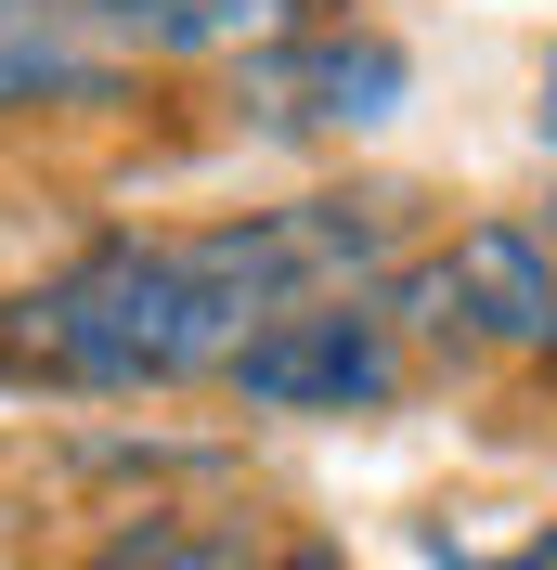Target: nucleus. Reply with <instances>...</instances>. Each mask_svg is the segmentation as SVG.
Here are the masks:
<instances>
[{"label": "nucleus", "mask_w": 557, "mask_h": 570, "mask_svg": "<svg viewBox=\"0 0 557 570\" xmlns=\"http://www.w3.org/2000/svg\"><path fill=\"white\" fill-rule=\"evenodd\" d=\"M402 247V195H285V208L208 220V234H105L27 298H0V363L66 390H182L234 376L273 312L377 298Z\"/></svg>", "instance_id": "f257e3e1"}, {"label": "nucleus", "mask_w": 557, "mask_h": 570, "mask_svg": "<svg viewBox=\"0 0 557 570\" xmlns=\"http://www.w3.org/2000/svg\"><path fill=\"white\" fill-rule=\"evenodd\" d=\"M402 324L428 351H557V247L531 220H467L402 273Z\"/></svg>", "instance_id": "f03ea898"}, {"label": "nucleus", "mask_w": 557, "mask_h": 570, "mask_svg": "<svg viewBox=\"0 0 557 570\" xmlns=\"http://www.w3.org/2000/svg\"><path fill=\"white\" fill-rule=\"evenodd\" d=\"M234 402H260V415H389L402 402V337H389L377 298L273 312L234 351Z\"/></svg>", "instance_id": "7ed1b4c3"}, {"label": "nucleus", "mask_w": 557, "mask_h": 570, "mask_svg": "<svg viewBox=\"0 0 557 570\" xmlns=\"http://www.w3.org/2000/svg\"><path fill=\"white\" fill-rule=\"evenodd\" d=\"M416 91L389 27H299L273 52H246V117L260 130H389Z\"/></svg>", "instance_id": "20e7f679"}, {"label": "nucleus", "mask_w": 557, "mask_h": 570, "mask_svg": "<svg viewBox=\"0 0 557 570\" xmlns=\"http://www.w3.org/2000/svg\"><path fill=\"white\" fill-rule=\"evenodd\" d=\"M66 13L130 52H273L312 27V0H66Z\"/></svg>", "instance_id": "39448f33"}, {"label": "nucleus", "mask_w": 557, "mask_h": 570, "mask_svg": "<svg viewBox=\"0 0 557 570\" xmlns=\"http://www.w3.org/2000/svg\"><path fill=\"white\" fill-rule=\"evenodd\" d=\"M91 570H273V558H260V532L221 519V505H143V519H117V532L91 544Z\"/></svg>", "instance_id": "423d86ee"}, {"label": "nucleus", "mask_w": 557, "mask_h": 570, "mask_svg": "<svg viewBox=\"0 0 557 570\" xmlns=\"http://www.w3.org/2000/svg\"><path fill=\"white\" fill-rule=\"evenodd\" d=\"M117 91H130V78H117L105 52H78L66 27H39V39L0 52V117H13V105H117Z\"/></svg>", "instance_id": "0eeeda50"}, {"label": "nucleus", "mask_w": 557, "mask_h": 570, "mask_svg": "<svg viewBox=\"0 0 557 570\" xmlns=\"http://www.w3.org/2000/svg\"><path fill=\"white\" fill-rule=\"evenodd\" d=\"M441 570H557V532H545V544H519V558H467V544H441Z\"/></svg>", "instance_id": "6e6552de"}, {"label": "nucleus", "mask_w": 557, "mask_h": 570, "mask_svg": "<svg viewBox=\"0 0 557 570\" xmlns=\"http://www.w3.org/2000/svg\"><path fill=\"white\" fill-rule=\"evenodd\" d=\"M52 13H66V0H0V52H13V39H39Z\"/></svg>", "instance_id": "1a4fd4ad"}, {"label": "nucleus", "mask_w": 557, "mask_h": 570, "mask_svg": "<svg viewBox=\"0 0 557 570\" xmlns=\"http://www.w3.org/2000/svg\"><path fill=\"white\" fill-rule=\"evenodd\" d=\"M273 570H350V558H338V544H285Z\"/></svg>", "instance_id": "9d476101"}, {"label": "nucleus", "mask_w": 557, "mask_h": 570, "mask_svg": "<svg viewBox=\"0 0 557 570\" xmlns=\"http://www.w3.org/2000/svg\"><path fill=\"white\" fill-rule=\"evenodd\" d=\"M531 130H545V156H557V52H545V105H531Z\"/></svg>", "instance_id": "9b49d317"}]
</instances>
